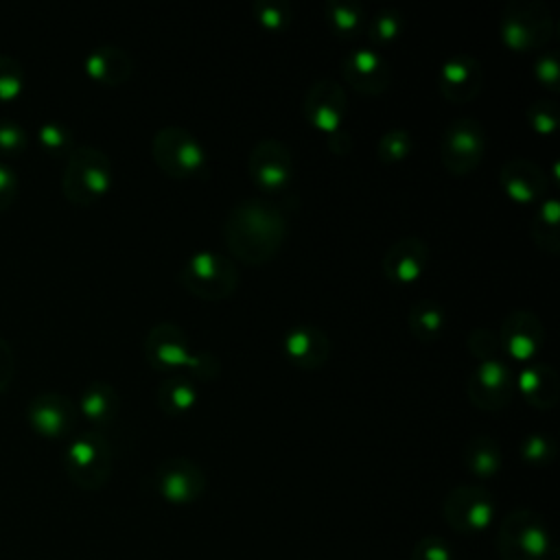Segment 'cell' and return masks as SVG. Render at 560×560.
<instances>
[{"mask_svg":"<svg viewBox=\"0 0 560 560\" xmlns=\"http://www.w3.org/2000/svg\"><path fill=\"white\" fill-rule=\"evenodd\" d=\"M289 232L282 208L265 197L241 199L225 217L223 238L230 252L249 265L269 260Z\"/></svg>","mask_w":560,"mask_h":560,"instance_id":"obj_1","label":"cell"},{"mask_svg":"<svg viewBox=\"0 0 560 560\" xmlns=\"http://www.w3.org/2000/svg\"><path fill=\"white\" fill-rule=\"evenodd\" d=\"M144 357L153 368L186 365L201 381L217 378L221 363L212 352H192L190 339L175 322H158L144 337Z\"/></svg>","mask_w":560,"mask_h":560,"instance_id":"obj_2","label":"cell"},{"mask_svg":"<svg viewBox=\"0 0 560 560\" xmlns=\"http://www.w3.org/2000/svg\"><path fill=\"white\" fill-rule=\"evenodd\" d=\"M112 186L109 158L90 144H79L66 155L61 175L63 197L77 206H90Z\"/></svg>","mask_w":560,"mask_h":560,"instance_id":"obj_3","label":"cell"},{"mask_svg":"<svg viewBox=\"0 0 560 560\" xmlns=\"http://www.w3.org/2000/svg\"><path fill=\"white\" fill-rule=\"evenodd\" d=\"M151 153L155 164L171 177L188 179V177H206L210 173L206 147L199 138L179 127L164 125L153 133Z\"/></svg>","mask_w":560,"mask_h":560,"instance_id":"obj_4","label":"cell"},{"mask_svg":"<svg viewBox=\"0 0 560 560\" xmlns=\"http://www.w3.org/2000/svg\"><path fill=\"white\" fill-rule=\"evenodd\" d=\"M497 551L501 560H545L553 551L545 518L527 508L512 510L501 521Z\"/></svg>","mask_w":560,"mask_h":560,"instance_id":"obj_5","label":"cell"},{"mask_svg":"<svg viewBox=\"0 0 560 560\" xmlns=\"http://www.w3.org/2000/svg\"><path fill=\"white\" fill-rule=\"evenodd\" d=\"M501 39L516 52L538 50L553 37V15L542 0H510L501 13Z\"/></svg>","mask_w":560,"mask_h":560,"instance_id":"obj_6","label":"cell"},{"mask_svg":"<svg viewBox=\"0 0 560 560\" xmlns=\"http://www.w3.org/2000/svg\"><path fill=\"white\" fill-rule=\"evenodd\" d=\"M179 282L197 298L223 300L234 293L238 284V269L232 258L219 252L197 249L184 260Z\"/></svg>","mask_w":560,"mask_h":560,"instance_id":"obj_7","label":"cell"},{"mask_svg":"<svg viewBox=\"0 0 560 560\" xmlns=\"http://www.w3.org/2000/svg\"><path fill=\"white\" fill-rule=\"evenodd\" d=\"M66 475L83 490H98L112 472V446L98 431L77 435L63 453Z\"/></svg>","mask_w":560,"mask_h":560,"instance_id":"obj_8","label":"cell"},{"mask_svg":"<svg viewBox=\"0 0 560 560\" xmlns=\"http://www.w3.org/2000/svg\"><path fill=\"white\" fill-rule=\"evenodd\" d=\"M440 160L453 175H466L486 153V129L472 116L453 118L440 138Z\"/></svg>","mask_w":560,"mask_h":560,"instance_id":"obj_9","label":"cell"},{"mask_svg":"<svg viewBox=\"0 0 560 560\" xmlns=\"http://www.w3.org/2000/svg\"><path fill=\"white\" fill-rule=\"evenodd\" d=\"M444 521L459 534L483 532L494 516L492 494L477 483H462L448 490L442 503Z\"/></svg>","mask_w":560,"mask_h":560,"instance_id":"obj_10","label":"cell"},{"mask_svg":"<svg viewBox=\"0 0 560 560\" xmlns=\"http://www.w3.org/2000/svg\"><path fill=\"white\" fill-rule=\"evenodd\" d=\"M247 168L260 190L280 192L293 177V155L282 140L262 138L252 147Z\"/></svg>","mask_w":560,"mask_h":560,"instance_id":"obj_11","label":"cell"},{"mask_svg":"<svg viewBox=\"0 0 560 560\" xmlns=\"http://www.w3.org/2000/svg\"><path fill=\"white\" fill-rule=\"evenodd\" d=\"M304 114L313 127L324 131L328 140L343 131L341 122L348 114V98L343 88L330 79L322 77L317 79L304 96Z\"/></svg>","mask_w":560,"mask_h":560,"instance_id":"obj_12","label":"cell"},{"mask_svg":"<svg viewBox=\"0 0 560 560\" xmlns=\"http://www.w3.org/2000/svg\"><path fill=\"white\" fill-rule=\"evenodd\" d=\"M155 488L168 503H192L206 490V475L188 457H166L155 468Z\"/></svg>","mask_w":560,"mask_h":560,"instance_id":"obj_13","label":"cell"},{"mask_svg":"<svg viewBox=\"0 0 560 560\" xmlns=\"http://www.w3.org/2000/svg\"><path fill=\"white\" fill-rule=\"evenodd\" d=\"M514 376L508 363L501 359H486L468 376V396L479 409H501L512 400Z\"/></svg>","mask_w":560,"mask_h":560,"instance_id":"obj_14","label":"cell"},{"mask_svg":"<svg viewBox=\"0 0 560 560\" xmlns=\"http://www.w3.org/2000/svg\"><path fill=\"white\" fill-rule=\"evenodd\" d=\"M499 346L516 361L532 359L545 343V326L529 308L510 311L497 332Z\"/></svg>","mask_w":560,"mask_h":560,"instance_id":"obj_15","label":"cell"},{"mask_svg":"<svg viewBox=\"0 0 560 560\" xmlns=\"http://www.w3.org/2000/svg\"><path fill=\"white\" fill-rule=\"evenodd\" d=\"M77 416V405L66 394L59 392L37 394L26 407V418L33 431L50 440L66 438L74 427Z\"/></svg>","mask_w":560,"mask_h":560,"instance_id":"obj_16","label":"cell"},{"mask_svg":"<svg viewBox=\"0 0 560 560\" xmlns=\"http://www.w3.org/2000/svg\"><path fill=\"white\" fill-rule=\"evenodd\" d=\"M483 66L475 55L455 52L438 70V90L451 103H466L481 92Z\"/></svg>","mask_w":560,"mask_h":560,"instance_id":"obj_17","label":"cell"},{"mask_svg":"<svg viewBox=\"0 0 560 560\" xmlns=\"http://www.w3.org/2000/svg\"><path fill=\"white\" fill-rule=\"evenodd\" d=\"M341 72L346 81L363 94H381L392 81V70L387 59L374 48H354L341 61Z\"/></svg>","mask_w":560,"mask_h":560,"instance_id":"obj_18","label":"cell"},{"mask_svg":"<svg viewBox=\"0 0 560 560\" xmlns=\"http://www.w3.org/2000/svg\"><path fill=\"white\" fill-rule=\"evenodd\" d=\"M282 350L298 368L315 370L326 363L330 354V339L319 326L295 324L282 335Z\"/></svg>","mask_w":560,"mask_h":560,"instance_id":"obj_19","label":"cell"},{"mask_svg":"<svg viewBox=\"0 0 560 560\" xmlns=\"http://www.w3.org/2000/svg\"><path fill=\"white\" fill-rule=\"evenodd\" d=\"M499 184L505 195L518 203H529L547 197L545 171L525 158L505 160L499 168Z\"/></svg>","mask_w":560,"mask_h":560,"instance_id":"obj_20","label":"cell"},{"mask_svg":"<svg viewBox=\"0 0 560 560\" xmlns=\"http://www.w3.org/2000/svg\"><path fill=\"white\" fill-rule=\"evenodd\" d=\"M429 262V247L420 236H402L383 256V271L392 282H413Z\"/></svg>","mask_w":560,"mask_h":560,"instance_id":"obj_21","label":"cell"},{"mask_svg":"<svg viewBox=\"0 0 560 560\" xmlns=\"http://www.w3.org/2000/svg\"><path fill=\"white\" fill-rule=\"evenodd\" d=\"M518 389L523 392V396L527 398V402L532 407L538 409H549L558 402V394H560V381L556 370L549 363L536 361V363H527L516 378Z\"/></svg>","mask_w":560,"mask_h":560,"instance_id":"obj_22","label":"cell"},{"mask_svg":"<svg viewBox=\"0 0 560 560\" xmlns=\"http://www.w3.org/2000/svg\"><path fill=\"white\" fill-rule=\"evenodd\" d=\"M83 66L94 81L105 85H120L133 72V61L129 52L112 44H103L90 50Z\"/></svg>","mask_w":560,"mask_h":560,"instance_id":"obj_23","label":"cell"},{"mask_svg":"<svg viewBox=\"0 0 560 560\" xmlns=\"http://www.w3.org/2000/svg\"><path fill=\"white\" fill-rule=\"evenodd\" d=\"M77 409L92 424L105 427V424H109L116 418V413L120 409V400H118L116 389L107 381H92L81 392Z\"/></svg>","mask_w":560,"mask_h":560,"instance_id":"obj_24","label":"cell"},{"mask_svg":"<svg viewBox=\"0 0 560 560\" xmlns=\"http://www.w3.org/2000/svg\"><path fill=\"white\" fill-rule=\"evenodd\" d=\"M324 15L330 31L341 39L357 37L368 26V18L359 0H326Z\"/></svg>","mask_w":560,"mask_h":560,"instance_id":"obj_25","label":"cell"},{"mask_svg":"<svg viewBox=\"0 0 560 560\" xmlns=\"http://www.w3.org/2000/svg\"><path fill=\"white\" fill-rule=\"evenodd\" d=\"M501 462H503V455H501V448L497 444V440L488 433H479V435H472L466 446H464V464L466 468L486 479V477H492L499 472L501 468Z\"/></svg>","mask_w":560,"mask_h":560,"instance_id":"obj_26","label":"cell"},{"mask_svg":"<svg viewBox=\"0 0 560 560\" xmlns=\"http://www.w3.org/2000/svg\"><path fill=\"white\" fill-rule=\"evenodd\" d=\"M558 219H560V203L553 195H547L540 199L534 217H532V225H529V234L534 238V243L549 252L556 254L560 247V230H558Z\"/></svg>","mask_w":560,"mask_h":560,"instance_id":"obj_27","label":"cell"},{"mask_svg":"<svg viewBox=\"0 0 560 560\" xmlns=\"http://www.w3.org/2000/svg\"><path fill=\"white\" fill-rule=\"evenodd\" d=\"M409 330L420 341H435L446 326V311L440 302L424 298L411 304L407 315Z\"/></svg>","mask_w":560,"mask_h":560,"instance_id":"obj_28","label":"cell"},{"mask_svg":"<svg viewBox=\"0 0 560 560\" xmlns=\"http://www.w3.org/2000/svg\"><path fill=\"white\" fill-rule=\"evenodd\" d=\"M197 396H199L197 387L192 385V381L184 376H168L155 389L158 407L168 416H179L192 409L197 402Z\"/></svg>","mask_w":560,"mask_h":560,"instance_id":"obj_29","label":"cell"},{"mask_svg":"<svg viewBox=\"0 0 560 560\" xmlns=\"http://www.w3.org/2000/svg\"><path fill=\"white\" fill-rule=\"evenodd\" d=\"M402 26H405V15L394 7H383L368 20L365 31L372 42L387 44L400 35Z\"/></svg>","mask_w":560,"mask_h":560,"instance_id":"obj_30","label":"cell"},{"mask_svg":"<svg viewBox=\"0 0 560 560\" xmlns=\"http://www.w3.org/2000/svg\"><path fill=\"white\" fill-rule=\"evenodd\" d=\"M252 13L267 31H284L293 20V9L287 0H254Z\"/></svg>","mask_w":560,"mask_h":560,"instance_id":"obj_31","label":"cell"},{"mask_svg":"<svg viewBox=\"0 0 560 560\" xmlns=\"http://www.w3.org/2000/svg\"><path fill=\"white\" fill-rule=\"evenodd\" d=\"M24 83V68L11 55H0V105L13 103L22 94Z\"/></svg>","mask_w":560,"mask_h":560,"instance_id":"obj_32","label":"cell"},{"mask_svg":"<svg viewBox=\"0 0 560 560\" xmlns=\"http://www.w3.org/2000/svg\"><path fill=\"white\" fill-rule=\"evenodd\" d=\"M521 457L534 466H545L553 459L556 455V440L549 435V433H542V431H534V433H527L523 440H521Z\"/></svg>","mask_w":560,"mask_h":560,"instance_id":"obj_33","label":"cell"},{"mask_svg":"<svg viewBox=\"0 0 560 560\" xmlns=\"http://www.w3.org/2000/svg\"><path fill=\"white\" fill-rule=\"evenodd\" d=\"M411 151V133L402 127L387 129L376 144V153L383 162H400Z\"/></svg>","mask_w":560,"mask_h":560,"instance_id":"obj_34","label":"cell"},{"mask_svg":"<svg viewBox=\"0 0 560 560\" xmlns=\"http://www.w3.org/2000/svg\"><path fill=\"white\" fill-rule=\"evenodd\" d=\"M37 140L39 144L48 151V153H70L74 147H72V133L70 129L63 125V122H57V120H50V122H44L39 129H37Z\"/></svg>","mask_w":560,"mask_h":560,"instance_id":"obj_35","label":"cell"},{"mask_svg":"<svg viewBox=\"0 0 560 560\" xmlns=\"http://www.w3.org/2000/svg\"><path fill=\"white\" fill-rule=\"evenodd\" d=\"M28 144L26 129L15 120H0V160L15 158Z\"/></svg>","mask_w":560,"mask_h":560,"instance_id":"obj_36","label":"cell"},{"mask_svg":"<svg viewBox=\"0 0 560 560\" xmlns=\"http://www.w3.org/2000/svg\"><path fill=\"white\" fill-rule=\"evenodd\" d=\"M527 120L538 133H551L558 125V103L551 98H538L527 107Z\"/></svg>","mask_w":560,"mask_h":560,"instance_id":"obj_37","label":"cell"},{"mask_svg":"<svg viewBox=\"0 0 560 560\" xmlns=\"http://www.w3.org/2000/svg\"><path fill=\"white\" fill-rule=\"evenodd\" d=\"M534 74L538 83H542L549 90H558L560 83V63L556 50H542L534 61Z\"/></svg>","mask_w":560,"mask_h":560,"instance_id":"obj_38","label":"cell"},{"mask_svg":"<svg viewBox=\"0 0 560 560\" xmlns=\"http://www.w3.org/2000/svg\"><path fill=\"white\" fill-rule=\"evenodd\" d=\"M466 341H468L470 352H472L477 359H481V361H486V359H497V352L501 350L497 332H492V330H488V328H475V330H470V335H468Z\"/></svg>","mask_w":560,"mask_h":560,"instance_id":"obj_39","label":"cell"},{"mask_svg":"<svg viewBox=\"0 0 560 560\" xmlns=\"http://www.w3.org/2000/svg\"><path fill=\"white\" fill-rule=\"evenodd\" d=\"M411 560H453V551L444 538L424 536L413 545Z\"/></svg>","mask_w":560,"mask_h":560,"instance_id":"obj_40","label":"cell"},{"mask_svg":"<svg viewBox=\"0 0 560 560\" xmlns=\"http://www.w3.org/2000/svg\"><path fill=\"white\" fill-rule=\"evenodd\" d=\"M18 197V177L15 171L0 160V212L7 210Z\"/></svg>","mask_w":560,"mask_h":560,"instance_id":"obj_41","label":"cell"},{"mask_svg":"<svg viewBox=\"0 0 560 560\" xmlns=\"http://www.w3.org/2000/svg\"><path fill=\"white\" fill-rule=\"evenodd\" d=\"M13 372H15V357L11 346L0 337V392H4L11 381H13Z\"/></svg>","mask_w":560,"mask_h":560,"instance_id":"obj_42","label":"cell"}]
</instances>
